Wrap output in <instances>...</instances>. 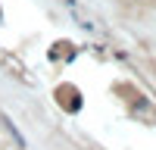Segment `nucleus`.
<instances>
[{
	"mask_svg": "<svg viewBox=\"0 0 156 150\" xmlns=\"http://www.w3.org/2000/svg\"><path fill=\"white\" fill-rule=\"evenodd\" d=\"M0 122H3V125H6V131H9L12 138H16V144H19V147H25V138H22V131L16 128V125H12V119H9V116H3V112H0Z\"/></svg>",
	"mask_w": 156,
	"mask_h": 150,
	"instance_id": "obj_1",
	"label": "nucleus"
}]
</instances>
